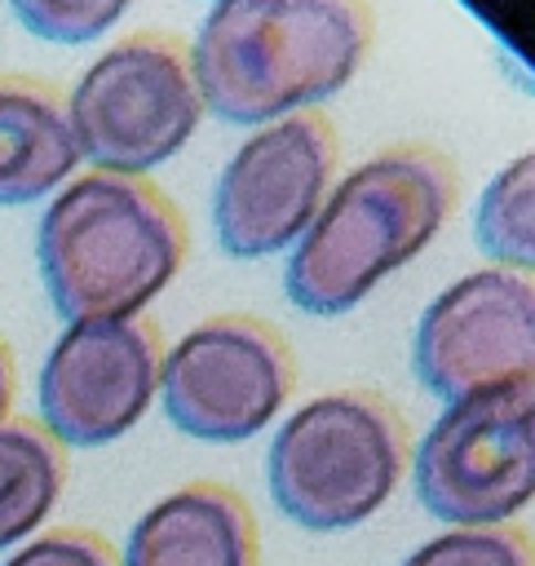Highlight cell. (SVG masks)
I'll use <instances>...</instances> for the list:
<instances>
[{
    "instance_id": "17",
    "label": "cell",
    "mask_w": 535,
    "mask_h": 566,
    "mask_svg": "<svg viewBox=\"0 0 535 566\" xmlns=\"http://www.w3.org/2000/svg\"><path fill=\"white\" fill-rule=\"evenodd\" d=\"M0 566H115L111 544L84 526H57L9 553Z\"/></svg>"
},
{
    "instance_id": "13",
    "label": "cell",
    "mask_w": 535,
    "mask_h": 566,
    "mask_svg": "<svg viewBox=\"0 0 535 566\" xmlns=\"http://www.w3.org/2000/svg\"><path fill=\"white\" fill-rule=\"evenodd\" d=\"M62 478V447L35 420H0V548H13L53 513Z\"/></svg>"
},
{
    "instance_id": "8",
    "label": "cell",
    "mask_w": 535,
    "mask_h": 566,
    "mask_svg": "<svg viewBox=\"0 0 535 566\" xmlns=\"http://www.w3.org/2000/svg\"><path fill=\"white\" fill-rule=\"evenodd\" d=\"M336 128L318 111L261 124L212 186V234L225 256L261 261L292 248L336 177Z\"/></svg>"
},
{
    "instance_id": "2",
    "label": "cell",
    "mask_w": 535,
    "mask_h": 566,
    "mask_svg": "<svg viewBox=\"0 0 535 566\" xmlns=\"http://www.w3.org/2000/svg\"><path fill=\"white\" fill-rule=\"evenodd\" d=\"M455 168L433 146L407 142L349 168L292 243L283 287L305 314L336 318L420 256L447 226Z\"/></svg>"
},
{
    "instance_id": "3",
    "label": "cell",
    "mask_w": 535,
    "mask_h": 566,
    "mask_svg": "<svg viewBox=\"0 0 535 566\" xmlns=\"http://www.w3.org/2000/svg\"><path fill=\"white\" fill-rule=\"evenodd\" d=\"M181 208L146 177L80 172L35 226V265L53 310L80 318H137L186 265Z\"/></svg>"
},
{
    "instance_id": "4",
    "label": "cell",
    "mask_w": 535,
    "mask_h": 566,
    "mask_svg": "<svg viewBox=\"0 0 535 566\" xmlns=\"http://www.w3.org/2000/svg\"><path fill=\"white\" fill-rule=\"evenodd\" d=\"M407 469V424L371 389H332L296 407L265 455L270 500L305 531L367 522Z\"/></svg>"
},
{
    "instance_id": "5",
    "label": "cell",
    "mask_w": 535,
    "mask_h": 566,
    "mask_svg": "<svg viewBox=\"0 0 535 566\" xmlns=\"http://www.w3.org/2000/svg\"><path fill=\"white\" fill-rule=\"evenodd\" d=\"M66 124L93 172L146 177L168 164L199 128L203 97L186 49L164 31H137L106 44L75 80Z\"/></svg>"
},
{
    "instance_id": "9",
    "label": "cell",
    "mask_w": 535,
    "mask_h": 566,
    "mask_svg": "<svg viewBox=\"0 0 535 566\" xmlns=\"http://www.w3.org/2000/svg\"><path fill=\"white\" fill-rule=\"evenodd\" d=\"M535 367V292L517 270H473L447 283L416 323L411 371L442 398H469L508 380H531Z\"/></svg>"
},
{
    "instance_id": "18",
    "label": "cell",
    "mask_w": 535,
    "mask_h": 566,
    "mask_svg": "<svg viewBox=\"0 0 535 566\" xmlns=\"http://www.w3.org/2000/svg\"><path fill=\"white\" fill-rule=\"evenodd\" d=\"M9 402H13V358L9 345L0 340V420H9Z\"/></svg>"
},
{
    "instance_id": "14",
    "label": "cell",
    "mask_w": 535,
    "mask_h": 566,
    "mask_svg": "<svg viewBox=\"0 0 535 566\" xmlns=\"http://www.w3.org/2000/svg\"><path fill=\"white\" fill-rule=\"evenodd\" d=\"M473 239L500 265L526 274L535 261V159H508L473 208Z\"/></svg>"
},
{
    "instance_id": "15",
    "label": "cell",
    "mask_w": 535,
    "mask_h": 566,
    "mask_svg": "<svg viewBox=\"0 0 535 566\" xmlns=\"http://www.w3.org/2000/svg\"><path fill=\"white\" fill-rule=\"evenodd\" d=\"M9 13L49 44H88L106 35L133 0H4Z\"/></svg>"
},
{
    "instance_id": "1",
    "label": "cell",
    "mask_w": 535,
    "mask_h": 566,
    "mask_svg": "<svg viewBox=\"0 0 535 566\" xmlns=\"http://www.w3.org/2000/svg\"><path fill=\"white\" fill-rule=\"evenodd\" d=\"M367 0H221L186 57L203 111L225 124H270L336 97L371 49Z\"/></svg>"
},
{
    "instance_id": "12",
    "label": "cell",
    "mask_w": 535,
    "mask_h": 566,
    "mask_svg": "<svg viewBox=\"0 0 535 566\" xmlns=\"http://www.w3.org/2000/svg\"><path fill=\"white\" fill-rule=\"evenodd\" d=\"M80 168L62 97L27 75H0V208L57 195Z\"/></svg>"
},
{
    "instance_id": "16",
    "label": "cell",
    "mask_w": 535,
    "mask_h": 566,
    "mask_svg": "<svg viewBox=\"0 0 535 566\" xmlns=\"http://www.w3.org/2000/svg\"><path fill=\"white\" fill-rule=\"evenodd\" d=\"M402 566H531V539L517 526L447 531L402 557Z\"/></svg>"
},
{
    "instance_id": "7",
    "label": "cell",
    "mask_w": 535,
    "mask_h": 566,
    "mask_svg": "<svg viewBox=\"0 0 535 566\" xmlns=\"http://www.w3.org/2000/svg\"><path fill=\"white\" fill-rule=\"evenodd\" d=\"M292 380V349L265 318L212 314L159 358L155 394L186 438L248 442L283 411Z\"/></svg>"
},
{
    "instance_id": "11",
    "label": "cell",
    "mask_w": 535,
    "mask_h": 566,
    "mask_svg": "<svg viewBox=\"0 0 535 566\" xmlns=\"http://www.w3.org/2000/svg\"><path fill=\"white\" fill-rule=\"evenodd\" d=\"M119 566H261L256 517L234 486L186 482L133 522Z\"/></svg>"
},
{
    "instance_id": "19",
    "label": "cell",
    "mask_w": 535,
    "mask_h": 566,
    "mask_svg": "<svg viewBox=\"0 0 535 566\" xmlns=\"http://www.w3.org/2000/svg\"><path fill=\"white\" fill-rule=\"evenodd\" d=\"M208 4H221V0H208Z\"/></svg>"
},
{
    "instance_id": "10",
    "label": "cell",
    "mask_w": 535,
    "mask_h": 566,
    "mask_svg": "<svg viewBox=\"0 0 535 566\" xmlns=\"http://www.w3.org/2000/svg\"><path fill=\"white\" fill-rule=\"evenodd\" d=\"M159 332L146 318L66 323L40 367V429L57 447H106L124 438L159 389Z\"/></svg>"
},
{
    "instance_id": "6",
    "label": "cell",
    "mask_w": 535,
    "mask_h": 566,
    "mask_svg": "<svg viewBox=\"0 0 535 566\" xmlns=\"http://www.w3.org/2000/svg\"><path fill=\"white\" fill-rule=\"evenodd\" d=\"M411 478L438 522L504 526L535 491V385L508 380L447 402L416 447Z\"/></svg>"
}]
</instances>
